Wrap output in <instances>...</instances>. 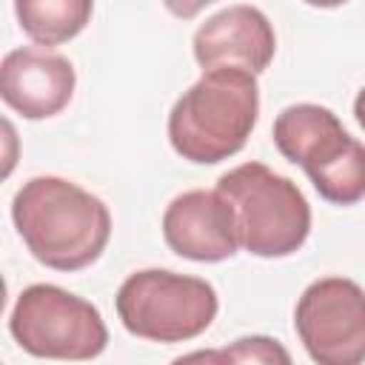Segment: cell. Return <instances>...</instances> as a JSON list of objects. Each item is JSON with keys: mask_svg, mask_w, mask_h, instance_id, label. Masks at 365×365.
Here are the masks:
<instances>
[{"mask_svg": "<svg viewBox=\"0 0 365 365\" xmlns=\"http://www.w3.org/2000/svg\"><path fill=\"white\" fill-rule=\"evenodd\" d=\"M274 145L297 163L322 200L354 205L365 200V145L351 137L336 114L317 103H297L277 114Z\"/></svg>", "mask_w": 365, "mask_h": 365, "instance_id": "obj_4", "label": "cell"}, {"mask_svg": "<svg viewBox=\"0 0 365 365\" xmlns=\"http://www.w3.org/2000/svg\"><path fill=\"white\" fill-rule=\"evenodd\" d=\"M237 222L240 248L254 257H288L311 231V205L294 180L262 163H242L217 180Z\"/></svg>", "mask_w": 365, "mask_h": 365, "instance_id": "obj_3", "label": "cell"}, {"mask_svg": "<svg viewBox=\"0 0 365 365\" xmlns=\"http://www.w3.org/2000/svg\"><path fill=\"white\" fill-rule=\"evenodd\" d=\"M77 86L68 57L48 46H23L3 57L0 97L26 120H46L60 114Z\"/></svg>", "mask_w": 365, "mask_h": 365, "instance_id": "obj_9", "label": "cell"}, {"mask_svg": "<svg viewBox=\"0 0 365 365\" xmlns=\"http://www.w3.org/2000/svg\"><path fill=\"white\" fill-rule=\"evenodd\" d=\"M114 305L128 334L151 342H188L211 328L220 299L200 277L145 268L120 285Z\"/></svg>", "mask_w": 365, "mask_h": 365, "instance_id": "obj_5", "label": "cell"}, {"mask_svg": "<svg viewBox=\"0 0 365 365\" xmlns=\"http://www.w3.org/2000/svg\"><path fill=\"white\" fill-rule=\"evenodd\" d=\"M9 331L26 354L40 359H94L108 345L100 311L88 299L48 282L20 291Z\"/></svg>", "mask_w": 365, "mask_h": 365, "instance_id": "obj_6", "label": "cell"}, {"mask_svg": "<svg viewBox=\"0 0 365 365\" xmlns=\"http://www.w3.org/2000/svg\"><path fill=\"white\" fill-rule=\"evenodd\" d=\"M208 3H214V0H163V6H165L177 20H191V17H197Z\"/></svg>", "mask_w": 365, "mask_h": 365, "instance_id": "obj_13", "label": "cell"}, {"mask_svg": "<svg viewBox=\"0 0 365 365\" xmlns=\"http://www.w3.org/2000/svg\"><path fill=\"white\" fill-rule=\"evenodd\" d=\"M11 220L37 262L80 271L100 259L111 237V214L100 197L63 177H31L11 200Z\"/></svg>", "mask_w": 365, "mask_h": 365, "instance_id": "obj_1", "label": "cell"}, {"mask_svg": "<svg viewBox=\"0 0 365 365\" xmlns=\"http://www.w3.org/2000/svg\"><path fill=\"white\" fill-rule=\"evenodd\" d=\"M277 51V34L271 20L245 3L228 6L211 14L194 31V57L208 68H248L254 74L265 71Z\"/></svg>", "mask_w": 365, "mask_h": 365, "instance_id": "obj_10", "label": "cell"}, {"mask_svg": "<svg viewBox=\"0 0 365 365\" xmlns=\"http://www.w3.org/2000/svg\"><path fill=\"white\" fill-rule=\"evenodd\" d=\"M182 359H205V362H282L288 365L291 362V354L271 336H242L237 339L231 348H220V351H194V354H185L180 356Z\"/></svg>", "mask_w": 365, "mask_h": 365, "instance_id": "obj_12", "label": "cell"}, {"mask_svg": "<svg viewBox=\"0 0 365 365\" xmlns=\"http://www.w3.org/2000/svg\"><path fill=\"white\" fill-rule=\"evenodd\" d=\"M163 237L177 257L194 262H222L240 248L234 211L217 188L174 197L163 214Z\"/></svg>", "mask_w": 365, "mask_h": 365, "instance_id": "obj_8", "label": "cell"}, {"mask_svg": "<svg viewBox=\"0 0 365 365\" xmlns=\"http://www.w3.org/2000/svg\"><path fill=\"white\" fill-rule=\"evenodd\" d=\"M308 6H317V9H334V6H342L348 0H305Z\"/></svg>", "mask_w": 365, "mask_h": 365, "instance_id": "obj_15", "label": "cell"}, {"mask_svg": "<svg viewBox=\"0 0 365 365\" xmlns=\"http://www.w3.org/2000/svg\"><path fill=\"white\" fill-rule=\"evenodd\" d=\"M354 114H356V123L365 128V86H362V91L354 100Z\"/></svg>", "mask_w": 365, "mask_h": 365, "instance_id": "obj_14", "label": "cell"}, {"mask_svg": "<svg viewBox=\"0 0 365 365\" xmlns=\"http://www.w3.org/2000/svg\"><path fill=\"white\" fill-rule=\"evenodd\" d=\"M14 11L37 46H60L88 26L94 0H14Z\"/></svg>", "mask_w": 365, "mask_h": 365, "instance_id": "obj_11", "label": "cell"}, {"mask_svg": "<svg viewBox=\"0 0 365 365\" xmlns=\"http://www.w3.org/2000/svg\"><path fill=\"white\" fill-rule=\"evenodd\" d=\"M259 114L257 74L248 68H208L182 91L168 114L171 148L197 165H214L248 143Z\"/></svg>", "mask_w": 365, "mask_h": 365, "instance_id": "obj_2", "label": "cell"}, {"mask_svg": "<svg viewBox=\"0 0 365 365\" xmlns=\"http://www.w3.org/2000/svg\"><path fill=\"white\" fill-rule=\"evenodd\" d=\"M294 328L319 365H356L365 359V291L345 277H322L297 299Z\"/></svg>", "mask_w": 365, "mask_h": 365, "instance_id": "obj_7", "label": "cell"}]
</instances>
